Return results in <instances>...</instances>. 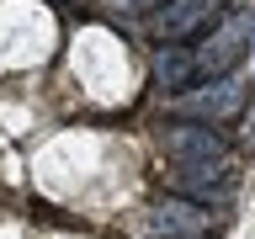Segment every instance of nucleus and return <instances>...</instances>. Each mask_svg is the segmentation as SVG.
Returning <instances> with one entry per match:
<instances>
[{"label":"nucleus","mask_w":255,"mask_h":239,"mask_svg":"<svg viewBox=\"0 0 255 239\" xmlns=\"http://www.w3.org/2000/svg\"><path fill=\"white\" fill-rule=\"evenodd\" d=\"M245 53H250V16H223L218 27L207 32V43L191 48V64H197V75L218 80V75H229Z\"/></svg>","instance_id":"obj_1"},{"label":"nucleus","mask_w":255,"mask_h":239,"mask_svg":"<svg viewBox=\"0 0 255 239\" xmlns=\"http://www.w3.org/2000/svg\"><path fill=\"white\" fill-rule=\"evenodd\" d=\"M175 107L186 112V117H202V122H229V117L245 112V85L229 80V75H218L213 85H202V91H186Z\"/></svg>","instance_id":"obj_2"},{"label":"nucleus","mask_w":255,"mask_h":239,"mask_svg":"<svg viewBox=\"0 0 255 239\" xmlns=\"http://www.w3.org/2000/svg\"><path fill=\"white\" fill-rule=\"evenodd\" d=\"M207 223H213V213H207V202H191V197H165V202L149 213V229H154V239H202Z\"/></svg>","instance_id":"obj_3"},{"label":"nucleus","mask_w":255,"mask_h":239,"mask_svg":"<svg viewBox=\"0 0 255 239\" xmlns=\"http://www.w3.org/2000/svg\"><path fill=\"white\" fill-rule=\"evenodd\" d=\"M159 143H165V154H175L181 165H202V159H223V138L213 127H197V122H165L159 127Z\"/></svg>","instance_id":"obj_4"},{"label":"nucleus","mask_w":255,"mask_h":239,"mask_svg":"<svg viewBox=\"0 0 255 239\" xmlns=\"http://www.w3.org/2000/svg\"><path fill=\"white\" fill-rule=\"evenodd\" d=\"M229 181H234V170H229V154H223V159H202V165H175V186L186 191L191 202L223 197V191H229Z\"/></svg>","instance_id":"obj_5"},{"label":"nucleus","mask_w":255,"mask_h":239,"mask_svg":"<svg viewBox=\"0 0 255 239\" xmlns=\"http://www.w3.org/2000/svg\"><path fill=\"white\" fill-rule=\"evenodd\" d=\"M223 0H165V11H159V37L165 43H181L191 37L197 27H207V16L218 11Z\"/></svg>","instance_id":"obj_6"},{"label":"nucleus","mask_w":255,"mask_h":239,"mask_svg":"<svg viewBox=\"0 0 255 239\" xmlns=\"http://www.w3.org/2000/svg\"><path fill=\"white\" fill-rule=\"evenodd\" d=\"M154 80L165 85V91H181V85H191V80H197L191 48H181V43H165V48L154 53Z\"/></svg>","instance_id":"obj_7"},{"label":"nucleus","mask_w":255,"mask_h":239,"mask_svg":"<svg viewBox=\"0 0 255 239\" xmlns=\"http://www.w3.org/2000/svg\"><path fill=\"white\" fill-rule=\"evenodd\" d=\"M107 5H117V11H138V5H149V0H107Z\"/></svg>","instance_id":"obj_8"},{"label":"nucleus","mask_w":255,"mask_h":239,"mask_svg":"<svg viewBox=\"0 0 255 239\" xmlns=\"http://www.w3.org/2000/svg\"><path fill=\"white\" fill-rule=\"evenodd\" d=\"M69 5H80V0H69Z\"/></svg>","instance_id":"obj_9"}]
</instances>
